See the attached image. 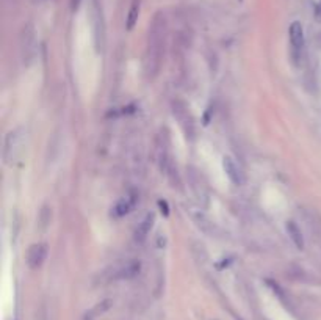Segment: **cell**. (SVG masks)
Here are the masks:
<instances>
[{"mask_svg": "<svg viewBox=\"0 0 321 320\" xmlns=\"http://www.w3.org/2000/svg\"><path fill=\"white\" fill-rule=\"evenodd\" d=\"M288 35H290V46H291V57L298 63L304 51V30H303L301 22L298 20L291 22V26L288 29Z\"/></svg>", "mask_w": 321, "mask_h": 320, "instance_id": "4", "label": "cell"}, {"mask_svg": "<svg viewBox=\"0 0 321 320\" xmlns=\"http://www.w3.org/2000/svg\"><path fill=\"white\" fill-rule=\"evenodd\" d=\"M155 162L160 168V171H168V165H169V154H168V141H166V137L160 135L157 138V144H155Z\"/></svg>", "mask_w": 321, "mask_h": 320, "instance_id": "7", "label": "cell"}, {"mask_svg": "<svg viewBox=\"0 0 321 320\" xmlns=\"http://www.w3.org/2000/svg\"><path fill=\"white\" fill-rule=\"evenodd\" d=\"M133 204H135V200H133V198H129V196H124V198L118 200V203L114 204V207H113V214H114L116 217H126V215L132 210Z\"/></svg>", "mask_w": 321, "mask_h": 320, "instance_id": "11", "label": "cell"}, {"mask_svg": "<svg viewBox=\"0 0 321 320\" xmlns=\"http://www.w3.org/2000/svg\"><path fill=\"white\" fill-rule=\"evenodd\" d=\"M140 7H141V2L140 0H133L132 2V7L129 10V14H127V19H126V29L130 32L133 30V27L136 26L138 22V16H140Z\"/></svg>", "mask_w": 321, "mask_h": 320, "instance_id": "12", "label": "cell"}, {"mask_svg": "<svg viewBox=\"0 0 321 320\" xmlns=\"http://www.w3.org/2000/svg\"><path fill=\"white\" fill-rule=\"evenodd\" d=\"M154 220H155L154 214H147L141 220V223L138 225V228L135 231V240L136 242H144L146 240V237L149 236V232H151V229L154 226Z\"/></svg>", "mask_w": 321, "mask_h": 320, "instance_id": "9", "label": "cell"}, {"mask_svg": "<svg viewBox=\"0 0 321 320\" xmlns=\"http://www.w3.org/2000/svg\"><path fill=\"white\" fill-rule=\"evenodd\" d=\"M140 270H141V264L138 261H129L127 264H124L121 268L116 270L113 280H132L140 273Z\"/></svg>", "mask_w": 321, "mask_h": 320, "instance_id": "8", "label": "cell"}, {"mask_svg": "<svg viewBox=\"0 0 321 320\" xmlns=\"http://www.w3.org/2000/svg\"><path fill=\"white\" fill-rule=\"evenodd\" d=\"M47 258V245L33 243L27 251V264L30 268H39Z\"/></svg>", "mask_w": 321, "mask_h": 320, "instance_id": "5", "label": "cell"}, {"mask_svg": "<svg viewBox=\"0 0 321 320\" xmlns=\"http://www.w3.org/2000/svg\"><path fill=\"white\" fill-rule=\"evenodd\" d=\"M285 229H287V234L290 236L293 245L298 250H304V237H303V232L300 229V226L294 223V221H287V225H285Z\"/></svg>", "mask_w": 321, "mask_h": 320, "instance_id": "10", "label": "cell"}, {"mask_svg": "<svg viewBox=\"0 0 321 320\" xmlns=\"http://www.w3.org/2000/svg\"><path fill=\"white\" fill-rule=\"evenodd\" d=\"M172 115L177 119L180 129L184 131L187 138H193L194 137V119L193 115L190 112V107L182 102V101H176L172 104Z\"/></svg>", "mask_w": 321, "mask_h": 320, "instance_id": "2", "label": "cell"}, {"mask_svg": "<svg viewBox=\"0 0 321 320\" xmlns=\"http://www.w3.org/2000/svg\"><path fill=\"white\" fill-rule=\"evenodd\" d=\"M22 131L16 129L8 132L4 143V162L7 165H11L17 160L20 151H22Z\"/></svg>", "mask_w": 321, "mask_h": 320, "instance_id": "3", "label": "cell"}, {"mask_svg": "<svg viewBox=\"0 0 321 320\" xmlns=\"http://www.w3.org/2000/svg\"><path fill=\"white\" fill-rule=\"evenodd\" d=\"M191 217L196 221L197 228H201L205 234H212L213 232V223H210V221L207 220V217L202 212H191Z\"/></svg>", "mask_w": 321, "mask_h": 320, "instance_id": "13", "label": "cell"}, {"mask_svg": "<svg viewBox=\"0 0 321 320\" xmlns=\"http://www.w3.org/2000/svg\"><path fill=\"white\" fill-rule=\"evenodd\" d=\"M80 2H82V0H69L71 10H72V11H77L79 7H80Z\"/></svg>", "mask_w": 321, "mask_h": 320, "instance_id": "15", "label": "cell"}, {"mask_svg": "<svg viewBox=\"0 0 321 320\" xmlns=\"http://www.w3.org/2000/svg\"><path fill=\"white\" fill-rule=\"evenodd\" d=\"M165 33H166L165 17L162 13H157L149 27L147 47L144 54V72L149 79H154L160 71L163 51H165Z\"/></svg>", "mask_w": 321, "mask_h": 320, "instance_id": "1", "label": "cell"}, {"mask_svg": "<svg viewBox=\"0 0 321 320\" xmlns=\"http://www.w3.org/2000/svg\"><path fill=\"white\" fill-rule=\"evenodd\" d=\"M158 207H160V212L165 215V217H168L169 215V206H168V203L165 201V200H158Z\"/></svg>", "mask_w": 321, "mask_h": 320, "instance_id": "14", "label": "cell"}, {"mask_svg": "<svg viewBox=\"0 0 321 320\" xmlns=\"http://www.w3.org/2000/svg\"><path fill=\"white\" fill-rule=\"evenodd\" d=\"M223 168H224L227 178L231 179V182H232L234 185H243V184H244V175L241 173L240 166L237 165V162H235L232 157L226 156V157L223 159Z\"/></svg>", "mask_w": 321, "mask_h": 320, "instance_id": "6", "label": "cell"}]
</instances>
